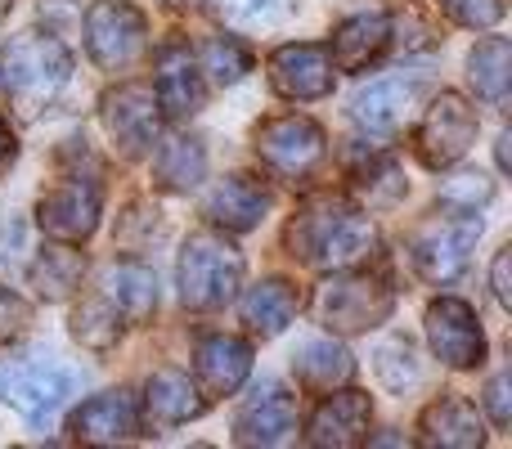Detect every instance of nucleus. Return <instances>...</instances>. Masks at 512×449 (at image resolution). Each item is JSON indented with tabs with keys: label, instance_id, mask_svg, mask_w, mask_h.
<instances>
[{
	"label": "nucleus",
	"instance_id": "e433bc0d",
	"mask_svg": "<svg viewBox=\"0 0 512 449\" xmlns=\"http://www.w3.org/2000/svg\"><path fill=\"white\" fill-rule=\"evenodd\" d=\"M512 378L508 373H495V378H490V387H486V409H490V423L499 427V432H504V427L512 423Z\"/></svg>",
	"mask_w": 512,
	"mask_h": 449
},
{
	"label": "nucleus",
	"instance_id": "4c0bfd02",
	"mask_svg": "<svg viewBox=\"0 0 512 449\" xmlns=\"http://www.w3.org/2000/svg\"><path fill=\"white\" fill-rule=\"evenodd\" d=\"M508 265H512V247L495 256V270H490V279H495V297L499 306H512V288H508Z\"/></svg>",
	"mask_w": 512,
	"mask_h": 449
},
{
	"label": "nucleus",
	"instance_id": "c9c22d12",
	"mask_svg": "<svg viewBox=\"0 0 512 449\" xmlns=\"http://www.w3.org/2000/svg\"><path fill=\"white\" fill-rule=\"evenodd\" d=\"M27 324H32V306L14 288H0V346L18 342L27 333Z\"/></svg>",
	"mask_w": 512,
	"mask_h": 449
},
{
	"label": "nucleus",
	"instance_id": "c756f323",
	"mask_svg": "<svg viewBox=\"0 0 512 449\" xmlns=\"http://www.w3.org/2000/svg\"><path fill=\"white\" fill-rule=\"evenodd\" d=\"M122 328H126L122 310L104 297V288L90 292V297H81V306L72 310V337H77L86 351H113L117 337H122Z\"/></svg>",
	"mask_w": 512,
	"mask_h": 449
},
{
	"label": "nucleus",
	"instance_id": "1a4fd4ad",
	"mask_svg": "<svg viewBox=\"0 0 512 449\" xmlns=\"http://www.w3.org/2000/svg\"><path fill=\"white\" fill-rule=\"evenodd\" d=\"M256 158L283 180H297L306 171H315V162L324 158V131L319 122L301 113H283V117H265L256 126Z\"/></svg>",
	"mask_w": 512,
	"mask_h": 449
},
{
	"label": "nucleus",
	"instance_id": "393cba45",
	"mask_svg": "<svg viewBox=\"0 0 512 449\" xmlns=\"http://www.w3.org/2000/svg\"><path fill=\"white\" fill-rule=\"evenodd\" d=\"M104 297L122 310L126 324H144L158 310V279L144 261H122L104 274Z\"/></svg>",
	"mask_w": 512,
	"mask_h": 449
},
{
	"label": "nucleus",
	"instance_id": "6e6552de",
	"mask_svg": "<svg viewBox=\"0 0 512 449\" xmlns=\"http://www.w3.org/2000/svg\"><path fill=\"white\" fill-rule=\"evenodd\" d=\"M477 131H481L477 108H468V99L454 95V90H441L427 104L423 122H418V162L432 171L454 167L477 144Z\"/></svg>",
	"mask_w": 512,
	"mask_h": 449
},
{
	"label": "nucleus",
	"instance_id": "bb28decb",
	"mask_svg": "<svg viewBox=\"0 0 512 449\" xmlns=\"http://www.w3.org/2000/svg\"><path fill=\"white\" fill-rule=\"evenodd\" d=\"M203 176H207V149L194 135H171V140L158 144V153H153V180L162 189L189 194Z\"/></svg>",
	"mask_w": 512,
	"mask_h": 449
},
{
	"label": "nucleus",
	"instance_id": "58836bf2",
	"mask_svg": "<svg viewBox=\"0 0 512 449\" xmlns=\"http://www.w3.org/2000/svg\"><path fill=\"white\" fill-rule=\"evenodd\" d=\"M14 158H18V140H14V131L5 126V117H0V180H5V171L14 167Z\"/></svg>",
	"mask_w": 512,
	"mask_h": 449
},
{
	"label": "nucleus",
	"instance_id": "72a5a7b5",
	"mask_svg": "<svg viewBox=\"0 0 512 449\" xmlns=\"http://www.w3.org/2000/svg\"><path fill=\"white\" fill-rule=\"evenodd\" d=\"M495 198V185L486 176H459L441 189V207H459V212H477Z\"/></svg>",
	"mask_w": 512,
	"mask_h": 449
},
{
	"label": "nucleus",
	"instance_id": "473e14b6",
	"mask_svg": "<svg viewBox=\"0 0 512 449\" xmlns=\"http://www.w3.org/2000/svg\"><path fill=\"white\" fill-rule=\"evenodd\" d=\"M373 369H378V378L387 382L391 391H405V387H414V382H423V364H418L409 337H391V342H382Z\"/></svg>",
	"mask_w": 512,
	"mask_h": 449
},
{
	"label": "nucleus",
	"instance_id": "9d476101",
	"mask_svg": "<svg viewBox=\"0 0 512 449\" xmlns=\"http://www.w3.org/2000/svg\"><path fill=\"white\" fill-rule=\"evenodd\" d=\"M427 342L432 355L450 369H481L486 364V333L481 319L468 301L459 297H441L427 306Z\"/></svg>",
	"mask_w": 512,
	"mask_h": 449
},
{
	"label": "nucleus",
	"instance_id": "4468645a",
	"mask_svg": "<svg viewBox=\"0 0 512 449\" xmlns=\"http://www.w3.org/2000/svg\"><path fill=\"white\" fill-rule=\"evenodd\" d=\"M270 86L283 99H324L333 95V59H328L324 45H283L270 54Z\"/></svg>",
	"mask_w": 512,
	"mask_h": 449
},
{
	"label": "nucleus",
	"instance_id": "39448f33",
	"mask_svg": "<svg viewBox=\"0 0 512 449\" xmlns=\"http://www.w3.org/2000/svg\"><path fill=\"white\" fill-rule=\"evenodd\" d=\"M481 238V216L477 212H459V207H441V216H432L427 225L414 229L409 238V256L414 270L427 283H450L468 270V256Z\"/></svg>",
	"mask_w": 512,
	"mask_h": 449
},
{
	"label": "nucleus",
	"instance_id": "7ed1b4c3",
	"mask_svg": "<svg viewBox=\"0 0 512 449\" xmlns=\"http://www.w3.org/2000/svg\"><path fill=\"white\" fill-rule=\"evenodd\" d=\"M243 252L216 229H194L180 247V301L189 310H216L239 292Z\"/></svg>",
	"mask_w": 512,
	"mask_h": 449
},
{
	"label": "nucleus",
	"instance_id": "6ab92c4d",
	"mask_svg": "<svg viewBox=\"0 0 512 449\" xmlns=\"http://www.w3.org/2000/svg\"><path fill=\"white\" fill-rule=\"evenodd\" d=\"M194 373L203 382V400L234 396L243 387V378L252 373V346L243 337H203L194 351Z\"/></svg>",
	"mask_w": 512,
	"mask_h": 449
},
{
	"label": "nucleus",
	"instance_id": "b1692460",
	"mask_svg": "<svg viewBox=\"0 0 512 449\" xmlns=\"http://www.w3.org/2000/svg\"><path fill=\"white\" fill-rule=\"evenodd\" d=\"M292 373H297L301 391H310V396H328V391H337V387L351 382L355 360L342 342L319 337V342H306L297 355H292Z\"/></svg>",
	"mask_w": 512,
	"mask_h": 449
},
{
	"label": "nucleus",
	"instance_id": "412c9836",
	"mask_svg": "<svg viewBox=\"0 0 512 449\" xmlns=\"http://www.w3.org/2000/svg\"><path fill=\"white\" fill-rule=\"evenodd\" d=\"M270 207H274L270 189L252 176H225L221 185L212 189V198H207V216H212L216 225L234 229V234L256 229L265 216H270Z\"/></svg>",
	"mask_w": 512,
	"mask_h": 449
},
{
	"label": "nucleus",
	"instance_id": "7c9ffc66",
	"mask_svg": "<svg viewBox=\"0 0 512 449\" xmlns=\"http://www.w3.org/2000/svg\"><path fill=\"white\" fill-rule=\"evenodd\" d=\"M216 9L225 14V23L243 32H265V27L288 23L297 14V0H216Z\"/></svg>",
	"mask_w": 512,
	"mask_h": 449
},
{
	"label": "nucleus",
	"instance_id": "dca6fc26",
	"mask_svg": "<svg viewBox=\"0 0 512 449\" xmlns=\"http://www.w3.org/2000/svg\"><path fill=\"white\" fill-rule=\"evenodd\" d=\"M153 95H158V108L167 117H176V122H185V117H194L198 108H203V68L194 63V54H189V45L171 41L158 50V59H153Z\"/></svg>",
	"mask_w": 512,
	"mask_h": 449
},
{
	"label": "nucleus",
	"instance_id": "0eeeda50",
	"mask_svg": "<svg viewBox=\"0 0 512 449\" xmlns=\"http://www.w3.org/2000/svg\"><path fill=\"white\" fill-rule=\"evenodd\" d=\"M149 45V18L131 0H95L86 9V50L99 68H131Z\"/></svg>",
	"mask_w": 512,
	"mask_h": 449
},
{
	"label": "nucleus",
	"instance_id": "f257e3e1",
	"mask_svg": "<svg viewBox=\"0 0 512 449\" xmlns=\"http://www.w3.org/2000/svg\"><path fill=\"white\" fill-rule=\"evenodd\" d=\"M288 247L315 270H351L378 247V229L342 194H319L292 216Z\"/></svg>",
	"mask_w": 512,
	"mask_h": 449
},
{
	"label": "nucleus",
	"instance_id": "a878e982",
	"mask_svg": "<svg viewBox=\"0 0 512 449\" xmlns=\"http://www.w3.org/2000/svg\"><path fill=\"white\" fill-rule=\"evenodd\" d=\"M301 310V292L288 279H261L256 288H248L243 297V319L252 324V333L261 337H279L283 328L297 319Z\"/></svg>",
	"mask_w": 512,
	"mask_h": 449
},
{
	"label": "nucleus",
	"instance_id": "f03ea898",
	"mask_svg": "<svg viewBox=\"0 0 512 449\" xmlns=\"http://www.w3.org/2000/svg\"><path fill=\"white\" fill-rule=\"evenodd\" d=\"M68 72H72V54L50 32H18L0 50V81H5V90L14 95V104L23 113H36L45 99L59 95Z\"/></svg>",
	"mask_w": 512,
	"mask_h": 449
},
{
	"label": "nucleus",
	"instance_id": "ddd939ff",
	"mask_svg": "<svg viewBox=\"0 0 512 449\" xmlns=\"http://www.w3.org/2000/svg\"><path fill=\"white\" fill-rule=\"evenodd\" d=\"M427 95V81L423 77H387V81H373L369 90H360L351 104V117L373 135H396L414 122L418 104Z\"/></svg>",
	"mask_w": 512,
	"mask_h": 449
},
{
	"label": "nucleus",
	"instance_id": "f704fd0d",
	"mask_svg": "<svg viewBox=\"0 0 512 449\" xmlns=\"http://www.w3.org/2000/svg\"><path fill=\"white\" fill-rule=\"evenodd\" d=\"M459 27H495L504 18V0H436Z\"/></svg>",
	"mask_w": 512,
	"mask_h": 449
},
{
	"label": "nucleus",
	"instance_id": "2eb2a0df",
	"mask_svg": "<svg viewBox=\"0 0 512 449\" xmlns=\"http://www.w3.org/2000/svg\"><path fill=\"white\" fill-rule=\"evenodd\" d=\"M369 418H373V405L364 391H328V400L315 409L310 418V432H306V445L315 449H351V445H364L369 441Z\"/></svg>",
	"mask_w": 512,
	"mask_h": 449
},
{
	"label": "nucleus",
	"instance_id": "a211bd4d",
	"mask_svg": "<svg viewBox=\"0 0 512 449\" xmlns=\"http://www.w3.org/2000/svg\"><path fill=\"white\" fill-rule=\"evenodd\" d=\"M72 436L81 445H122L140 436V400L131 391H104L72 414Z\"/></svg>",
	"mask_w": 512,
	"mask_h": 449
},
{
	"label": "nucleus",
	"instance_id": "cd10ccee",
	"mask_svg": "<svg viewBox=\"0 0 512 449\" xmlns=\"http://www.w3.org/2000/svg\"><path fill=\"white\" fill-rule=\"evenodd\" d=\"M468 77L486 104L504 108L508 104V81H512V45L508 36H486L472 45L468 54Z\"/></svg>",
	"mask_w": 512,
	"mask_h": 449
},
{
	"label": "nucleus",
	"instance_id": "423d86ee",
	"mask_svg": "<svg viewBox=\"0 0 512 449\" xmlns=\"http://www.w3.org/2000/svg\"><path fill=\"white\" fill-rule=\"evenodd\" d=\"M77 387H81V373L72 364L54 360V355H23V360L0 364V400H9L32 423L54 414Z\"/></svg>",
	"mask_w": 512,
	"mask_h": 449
},
{
	"label": "nucleus",
	"instance_id": "4be33fe9",
	"mask_svg": "<svg viewBox=\"0 0 512 449\" xmlns=\"http://www.w3.org/2000/svg\"><path fill=\"white\" fill-rule=\"evenodd\" d=\"M387 45H391L387 14H355V18H346V23H337L333 41H328V59L342 72H364Z\"/></svg>",
	"mask_w": 512,
	"mask_h": 449
},
{
	"label": "nucleus",
	"instance_id": "f3484780",
	"mask_svg": "<svg viewBox=\"0 0 512 449\" xmlns=\"http://www.w3.org/2000/svg\"><path fill=\"white\" fill-rule=\"evenodd\" d=\"M292 432H297V396H288L279 382L256 387V396L234 418L239 445H283L292 441Z\"/></svg>",
	"mask_w": 512,
	"mask_h": 449
},
{
	"label": "nucleus",
	"instance_id": "f8f14e48",
	"mask_svg": "<svg viewBox=\"0 0 512 449\" xmlns=\"http://www.w3.org/2000/svg\"><path fill=\"white\" fill-rule=\"evenodd\" d=\"M99 117H104L108 135L117 140V149L126 158H140V153H149L158 144L162 108H158V95L149 86H140V81L108 90L104 104H99Z\"/></svg>",
	"mask_w": 512,
	"mask_h": 449
},
{
	"label": "nucleus",
	"instance_id": "c85d7f7f",
	"mask_svg": "<svg viewBox=\"0 0 512 449\" xmlns=\"http://www.w3.org/2000/svg\"><path fill=\"white\" fill-rule=\"evenodd\" d=\"M81 252H72V243H54V247H41L32 261V288L41 301H63L72 297V288L81 283Z\"/></svg>",
	"mask_w": 512,
	"mask_h": 449
},
{
	"label": "nucleus",
	"instance_id": "20e7f679",
	"mask_svg": "<svg viewBox=\"0 0 512 449\" xmlns=\"http://www.w3.org/2000/svg\"><path fill=\"white\" fill-rule=\"evenodd\" d=\"M396 310V292L364 270H333V279H324L315 288V319L328 333H369V328L387 324Z\"/></svg>",
	"mask_w": 512,
	"mask_h": 449
},
{
	"label": "nucleus",
	"instance_id": "9b49d317",
	"mask_svg": "<svg viewBox=\"0 0 512 449\" xmlns=\"http://www.w3.org/2000/svg\"><path fill=\"white\" fill-rule=\"evenodd\" d=\"M36 225L54 243H86L99 225V185L86 176H68L54 189H45L36 203Z\"/></svg>",
	"mask_w": 512,
	"mask_h": 449
},
{
	"label": "nucleus",
	"instance_id": "2f4dec72",
	"mask_svg": "<svg viewBox=\"0 0 512 449\" xmlns=\"http://www.w3.org/2000/svg\"><path fill=\"white\" fill-rule=\"evenodd\" d=\"M198 68H203L216 86H234L243 72H252V54L239 36H212V41L203 45V63H198Z\"/></svg>",
	"mask_w": 512,
	"mask_h": 449
},
{
	"label": "nucleus",
	"instance_id": "aec40b11",
	"mask_svg": "<svg viewBox=\"0 0 512 449\" xmlns=\"http://www.w3.org/2000/svg\"><path fill=\"white\" fill-rule=\"evenodd\" d=\"M418 445H441V449H477L486 445V427H481V414L472 400L463 396H441L423 409L418 418Z\"/></svg>",
	"mask_w": 512,
	"mask_h": 449
},
{
	"label": "nucleus",
	"instance_id": "5701e85b",
	"mask_svg": "<svg viewBox=\"0 0 512 449\" xmlns=\"http://www.w3.org/2000/svg\"><path fill=\"white\" fill-rule=\"evenodd\" d=\"M207 409V400L194 391V382L180 369H158L144 391V418L153 427H185Z\"/></svg>",
	"mask_w": 512,
	"mask_h": 449
}]
</instances>
